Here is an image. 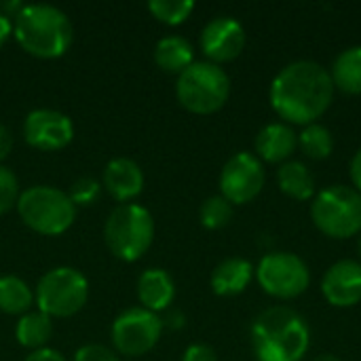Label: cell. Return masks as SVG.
<instances>
[{
    "mask_svg": "<svg viewBox=\"0 0 361 361\" xmlns=\"http://www.w3.org/2000/svg\"><path fill=\"white\" fill-rule=\"evenodd\" d=\"M269 99L288 125H313L328 112L334 99L330 70L311 59L292 61L273 78Z\"/></svg>",
    "mask_w": 361,
    "mask_h": 361,
    "instance_id": "obj_1",
    "label": "cell"
},
{
    "mask_svg": "<svg viewBox=\"0 0 361 361\" xmlns=\"http://www.w3.org/2000/svg\"><path fill=\"white\" fill-rule=\"evenodd\" d=\"M13 38L36 59H57L68 53L74 30L61 8L53 4H23L13 19Z\"/></svg>",
    "mask_w": 361,
    "mask_h": 361,
    "instance_id": "obj_2",
    "label": "cell"
},
{
    "mask_svg": "<svg viewBox=\"0 0 361 361\" xmlns=\"http://www.w3.org/2000/svg\"><path fill=\"white\" fill-rule=\"evenodd\" d=\"M252 343L258 361H300L309 351L311 332L294 309L273 307L256 317Z\"/></svg>",
    "mask_w": 361,
    "mask_h": 361,
    "instance_id": "obj_3",
    "label": "cell"
},
{
    "mask_svg": "<svg viewBox=\"0 0 361 361\" xmlns=\"http://www.w3.org/2000/svg\"><path fill=\"white\" fill-rule=\"evenodd\" d=\"M104 241L110 254L123 262H137L154 241V218L140 203L116 205L104 224Z\"/></svg>",
    "mask_w": 361,
    "mask_h": 361,
    "instance_id": "obj_4",
    "label": "cell"
},
{
    "mask_svg": "<svg viewBox=\"0 0 361 361\" xmlns=\"http://www.w3.org/2000/svg\"><path fill=\"white\" fill-rule=\"evenodd\" d=\"M19 220L34 233L44 237L63 235L76 220V205L66 190L38 184L21 190L17 201Z\"/></svg>",
    "mask_w": 361,
    "mask_h": 361,
    "instance_id": "obj_5",
    "label": "cell"
},
{
    "mask_svg": "<svg viewBox=\"0 0 361 361\" xmlns=\"http://www.w3.org/2000/svg\"><path fill=\"white\" fill-rule=\"evenodd\" d=\"M231 78L212 61L190 63L176 80V97L192 114H214L228 102Z\"/></svg>",
    "mask_w": 361,
    "mask_h": 361,
    "instance_id": "obj_6",
    "label": "cell"
},
{
    "mask_svg": "<svg viewBox=\"0 0 361 361\" xmlns=\"http://www.w3.org/2000/svg\"><path fill=\"white\" fill-rule=\"evenodd\" d=\"M87 300L89 279L74 267H55L47 271L34 288L36 309L51 319L74 317L85 309Z\"/></svg>",
    "mask_w": 361,
    "mask_h": 361,
    "instance_id": "obj_7",
    "label": "cell"
},
{
    "mask_svg": "<svg viewBox=\"0 0 361 361\" xmlns=\"http://www.w3.org/2000/svg\"><path fill=\"white\" fill-rule=\"evenodd\" d=\"M311 218L326 237L349 239L361 235V192L343 184L322 190L311 203Z\"/></svg>",
    "mask_w": 361,
    "mask_h": 361,
    "instance_id": "obj_8",
    "label": "cell"
},
{
    "mask_svg": "<svg viewBox=\"0 0 361 361\" xmlns=\"http://www.w3.org/2000/svg\"><path fill=\"white\" fill-rule=\"evenodd\" d=\"M260 288L277 298L292 300L309 290L311 273L307 262L292 252H271L267 254L254 271Z\"/></svg>",
    "mask_w": 361,
    "mask_h": 361,
    "instance_id": "obj_9",
    "label": "cell"
},
{
    "mask_svg": "<svg viewBox=\"0 0 361 361\" xmlns=\"http://www.w3.org/2000/svg\"><path fill=\"white\" fill-rule=\"evenodd\" d=\"M163 317L142 307H131L116 315L110 328L112 347L118 355L142 357L150 353L163 336Z\"/></svg>",
    "mask_w": 361,
    "mask_h": 361,
    "instance_id": "obj_10",
    "label": "cell"
},
{
    "mask_svg": "<svg viewBox=\"0 0 361 361\" xmlns=\"http://www.w3.org/2000/svg\"><path fill=\"white\" fill-rule=\"evenodd\" d=\"M264 180L262 161L252 152H237L220 171V195L231 205H245L262 192Z\"/></svg>",
    "mask_w": 361,
    "mask_h": 361,
    "instance_id": "obj_11",
    "label": "cell"
},
{
    "mask_svg": "<svg viewBox=\"0 0 361 361\" xmlns=\"http://www.w3.org/2000/svg\"><path fill=\"white\" fill-rule=\"evenodd\" d=\"M23 140L42 152L63 150L74 140V123L68 114L51 108H36L23 118Z\"/></svg>",
    "mask_w": 361,
    "mask_h": 361,
    "instance_id": "obj_12",
    "label": "cell"
},
{
    "mask_svg": "<svg viewBox=\"0 0 361 361\" xmlns=\"http://www.w3.org/2000/svg\"><path fill=\"white\" fill-rule=\"evenodd\" d=\"M245 40L247 36L243 25L228 15H220L205 23V27L201 30L199 44L207 61L220 66L237 59L245 49Z\"/></svg>",
    "mask_w": 361,
    "mask_h": 361,
    "instance_id": "obj_13",
    "label": "cell"
},
{
    "mask_svg": "<svg viewBox=\"0 0 361 361\" xmlns=\"http://www.w3.org/2000/svg\"><path fill=\"white\" fill-rule=\"evenodd\" d=\"M324 298L336 309H349L361 302V262L338 260L322 279Z\"/></svg>",
    "mask_w": 361,
    "mask_h": 361,
    "instance_id": "obj_14",
    "label": "cell"
},
{
    "mask_svg": "<svg viewBox=\"0 0 361 361\" xmlns=\"http://www.w3.org/2000/svg\"><path fill=\"white\" fill-rule=\"evenodd\" d=\"M102 186L114 201H118V205L131 203L144 190V171L135 161L116 157L108 161L102 176Z\"/></svg>",
    "mask_w": 361,
    "mask_h": 361,
    "instance_id": "obj_15",
    "label": "cell"
},
{
    "mask_svg": "<svg viewBox=\"0 0 361 361\" xmlns=\"http://www.w3.org/2000/svg\"><path fill=\"white\" fill-rule=\"evenodd\" d=\"M298 148V133L288 123H271L256 135V157L260 161L283 165Z\"/></svg>",
    "mask_w": 361,
    "mask_h": 361,
    "instance_id": "obj_16",
    "label": "cell"
},
{
    "mask_svg": "<svg viewBox=\"0 0 361 361\" xmlns=\"http://www.w3.org/2000/svg\"><path fill=\"white\" fill-rule=\"evenodd\" d=\"M140 307L152 313L167 311L176 298V283L171 275L163 269H146L135 283Z\"/></svg>",
    "mask_w": 361,
    "mask_h": 361,
    "instance_id": "obj_17",
    "label": "cell"
},
{
    "mask_svg": "<svg viewBox=\"0 0 361 361\" xmlns=\"http://www.w3.org/2000/svg\"><path fill=\"white\" fill-rule=\"evenodd\" d=\"M254 279V267L245 258H226L212 273V290L218 296H237Z\"/></svg>",
    "mask_w": 361,
    "mask_h": 361,
    "instance_id": "obj_18",
    "label": "cell"
},
{
    "mask_svg": "<svg viewBox=\"0 0 361 361\" xmlns=\"http://www.w3.org/2000/svg\"><path fill=\"white\" fill-rule=\"evenodd\" d=\"M51 336H53V319L38 309L27 311L15 324V338L30 353L47 349Z\"/></svg>",
    "mask_w": 361,
    "mask_h": 361,
    "instance_id": "obj_19",
    "label": "cell"
},
{
    "mask_svg": "<svg viewBox=\"0 0 361 361\" xmlns=\"http://www.w3.org/2000/svg\"><path fill=\"white\" fill-rule=\"evenodd\" d=\"M154 63L167 74H182L195 63V49L184 36H165L154 47Z\"/></svg>",
    "mask_w": 361,
    "mask_h": 361,
    "instance_id": "obj_20",
    "label": "cell"
},
{
    "mask_svg": "<svg viewBox=\"0 0 361 361\" xmlns=\"http://www.w3.org/2000/svg\"><path fill=\"white\" fill-rule=\"evenodd\" d=\"M277 182L283 195L296 201H309L315 195V178L302 161H288L277 169Z\"/></svg>",
    "mask_w": 361,
    "mask_h": 361,
    "instance_id": "obj_21",
    "label": "cell"
},
{
    "mask_svg": "<svg viewBox=\"0 0 361 361\" xmlns=\"http://www.w3.org/2000/svg\"><path fill=\"white\" fill-rule=\"evenodd\" d=\"M34 290L17 275L0 277V311L4 315L21 317L34 307Z\"/></svg>",
    "mask_w": 361,
    "mask_h": 361,
    "instance_id": "obj_22",
    "label": "cell"
},
{
    "mask_svg": "<svg viewBox=\"0 0 361 361\" xmlns=\"http://www.w3.org/2000/svg\"><path fill=\"white\" fill-rule=\"evenodd\" d=\"M334 89L349 93V95H361V47H351L343 51L330 70Z\"/></svg>",
    "mask_w": 361,
    "mask_h": 361,
    "instance_id": "obj_23",
    "label": "cell"
},
{
    "mask_svg": "<svg viewBox=\"0 0 361 361\" xmlns=\"http://www.w3.org/2000/svg\"><path fill=\"white\" fill-rule=\"evenodd\" d=\"M298 148L305 152L307 159L324 161L334 150V135H332V131L328 127H324L319 123L307 125L298 133Z\"/></svg>",
    "mask_w": 361,
    "mask_h": 361,
    "instance_id": "obj_24",
    "label": "cell"
},
{
    "mask_svg": "<svg viewBox=\"0 0 361 361\" xmlns=\"http://www.w3.org/2000/svg\"><path fill=\"white\" fill-rule=\"evenodd\" d=\"M148 11L152 13L157 21L165 25H180L192 15L195 2L192 0H150Z\"/></svg>",
    "mask_w": 361,
    "mask_h": 361,
    "instance_id": "obj_25",
    "label": "cell"
},
{
    "mask_svg": "<svg viewBox=\"0 0 361 361\" xmlns=\"http://www.w3.org/2000/svg\"><path fill=\"white\" fill-rule=\"evenodd\" d=\"M199 220L207 231H220L231 224L233 205L222 195H214L203 201V205L199 209Z\"/></svg>",
    "mask_w": 361,
    "mask_h": 361,
    "instance_id": "obj_26",
    "label": "cell"
},
{
    "mask_svg": "<svg viewBox=\"0 0 361 361\" xmlns=\"http://www.w3.org/2000/svg\"><path fill=\"white\" fill-rule=\"evenodd\" d=\"M102 182L91 178V176H82L78 180H74V184L68 190V197L72 199V203L78 207H91L93 203H97L99 195H102Z\"/></svg>",
    "mask_w": 361,
    "mask_h": 361,
    "instance_id": "obj_27",
    "label": "cell"
},
{
    "mask_svg": "<svg viewBox=\"0 0 361 361\" xmlns=\"http://www.w3.org/2000/svg\"><path fill=\"white\" fill-rule=\"evenodd\" d=\"M19 195H21L19 178L15 176L13 169L0 165V216H4L17 207Z\"/></svg>",
    "mask_w": 361,
    "mask_h": 361,
    "instance_id": "obj_28",
    "label": "cell"
},
{
    "mask_svg": "<svg viewBox=\"0 0 361 361\" xmlns=\"http://www.w3.org/2000/svg\"><path fill=\"white\" fill-rule=\"evenodd\" d=\"M72 361H121L118 353L110 347L91 343V345H82L80 349H76Z\"/></svg>",
    "mask_w": 361,
    "mask_h": 361,
    "instance_id": "obj_29",
    "label": "cell"
},
{
    "mask_svg": "<svg viewBox=\"0 0 361 361\" xmlns=\"http://www.w3.org/2000/svg\"><path fill=\"white\" fill-rule=\"evenodd\" d=\"M182 361H218V355L209 345H190L184 351Z\"/></svg>",
    "mask_w": 361,
    "mask_h": 361,
    "instance_id": "obj_30",
    "label": "cell"
},
{
    "mask_svg": "<svg viewBox=\"0 0 361 361\" xmlns=\"http://www.w3.org/2000/svg\"><path fill=\"white\" fill-rule=\"evenodd\" d=\"M23 361H68L57 349H51V347H47V349H40V351H32L27 357Z\"/></svg>",
    "mask_w": 361,
    "mask_h": 361,
    "instance_id": "obj_31",
    "label": "cell"
},
{
    "mask_svg": "<svg viewBox=\"0 0 361 361\" xmlns=\"http://www.w3.org/2000/svg\"><path fill=\"white\" fill-rule=\"evenodd\" d=\"M11 150H13V133L8 127L0 125V165L11 154Z\"/></svg>",
    "mask_w": 361,
    "mask_h": 361,
    "instance_id": "obj_32",
    "label": "cell"
},
{
    "mask_svg": "<svg viewBox=\"0 0 361 361\" xmlns=\"http://www.w3.org/2000/svg\"><path fill=\"white\" fill-rule=\"evenodd\" d=\"M163 326L169 328V330H182L186 326V317L182 311H176V309H169L167 317H163Z\"/></svg>",
    "mask_w": 361,
    "mask_h": 361,
    "instance_id": "obj_33",
    "label": "cell"
},
{
    "mask_svg": "<svg viewBox=\"0 0 361 361\" xmlns=\"http://www.w3.org/2000/svg\"><path fill=\"white\" fill-rule=\"evenodd\" d=\"M351 182H353L355 190L361 192V148L351 159Z\"/></svg>",
    "mask_w": 361,
    "mask_h": 361,
    "instance_id": "obj_34",
    "label": "cell"
},
{
    "mask_svg": "<svg viewBox=\"0 0 361 361\" xmlns=\"http://www.w3.org/2000/svg\"><path fill=\"white\" fill-rule=\"evenodd\" d=\"M13 36V19L6 17L4 13H0V47H4V42Z\"/></svg>",
    "mask_w": 361,
    "mask_h": 361,
    "instance_id": "obj_35",
    "label": "cell"
},
{
    "mask_svg": "<svg viewBox=\"0 0 361 361\" xmlns=\"http://www.w3.org/2000/svg\"><path fill=\"white\" fill-rule=\"evenodd\" d=\"M313 361H343L341 357H336V355H332V353H322V355H317Z\"/></svg>",
    "mask_w": 361,
    "mask_h": 361,
    "instance_id": "obj_36",
    "label": "cell"
},
{
    "mask_svg": "<svg viewBox=\"0 0 361 361\" xmlns=\"http://www.w3.org/2000/svg\"><path fill=\"white\" fill-rule=\"evenodd\" d=\"M357 247H360V256H361V237H360V245H357Z\"/></svg>",
    "mask_w": 361,
    "mask_h": 361,
    "instance_id": "obj_37",
    "label": "cell"
}]
</instances>
